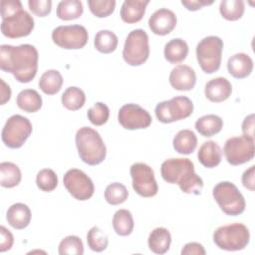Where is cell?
<instances>
[{
  "instance_id": "4",
  "label": "cell",
  "mask_w": 255,
  "mask_h": 255,
  "mask_svg": "<svg viewBox=\"0 0 255 255\" xmlns=\"http://www.w3.org/2000/svg\"><path fill=\"white\" fill-rule=\"evenodd\" d=\"M80 158L89 165L102 163L107 155V148L100 133L89 127L80 128L75 136Z\"/></svg>"
},
{
  "instance_id": "21",
  "label": "cell",
  "mask_w": 255,
  "mask_h": 255,
  "mask_svg": "<svg viewBox=\"0 0 255 255\" xmlns=\"http://www.w3.org/2000/svg\"><path fill=\"white\" fill-rule=\"evenodd\" d=\"M148 0H126L121 8V18L128 24L139 22L148 5Z\"/></svg>"
},
{
  "instance_id": "22",
  "label": "cell",
  "mask_w": 255,
  "mask_h": 255,
  "mask_svg": "<svg viewBox=\"0 0 255 255\" xmlns=\"http://www.w3.org/2000/svg\"><path fill=\"white\" fill-rule=\"evenodd\" d=\"M222 151L214 140L204 141L199 147L197 157L199 162L206 168H213L221 161Z\"/></svg>"
},
{
  "instance_id": "24",
  "label": "cell",
  "mask_w": 255,
  "mask_h": 255,
  "mask_svg": "<svg viewBox=\"0 0 255 255\" xmlns=\"http://www.w3.org/2000/svg\"><path fill=\"white\" fill-rule=\"evenodd\" d=\"M163 55L165 60L170 64H178L186 59L188 55V45L180 38L171 39L164 45Z\"/></svg>"
},
{
  "instance_id": "33",
  "label": "cell",
  "mask_w": 255,
  "mask_h": 255,
  "mask_svg": "<svg viewBox=\"0 0 255 255\" xmlns=\"http://www.w3.org/2000/svg\"><path fill=\"white\" fill-rule=\"evenodd\" d=\"M63 106L70 111H78L85 105L86 95L78 87H69L65 90L61 98Z\"/></svg>"
},
{
  "instance_id": "35",
  "label": "cell",
  "mask_w": 255,
  "mask_h": 255,
  "mask_svg": "<svg viewBox=\"0 0 255 255\" xmlns=\"http://www.w3.org/2000/svg\"><path fill=\"white\" fill-rule=\"evenodd\" d=\"M128 197L127 187L120 182H113L106 187L105 199L111 205H119L124 203Z\"/></svg>"
},
{
  "instance_id": "3",
  "label": "cell",
  "mask_w": 255,
  "mask_h": 255,
  "mask_svg": "<svg viewBox=\"0 0 255 255\" xmlns=\"http://www.w3.org/2000/svg\"><path fill=\"white\" fill-rule=\"evenodd\" d=\"M1 32L10 39L26 37L34 29L33 17L25 10L19 0H2Z\"/></svg>"
},
{
  "instance_id": "42",
  "label": "cell",
  "mask_w": 255,
  "mask_h": 255,
  "mask_svg": "<svg viewBox=\"0 0 255 255\" xmlns=\"http://www.w3.org/2000/svg\"><path fill=\"white\" fill-rule=\"evenodd\" d=\"M0 234H1V240H0V251L5 252L7 250H10L14 243V237L12 233L5 227H0Z\"/></svg>"
},
{
  "instance_id": "1",
  "label": "cell",
  "mask_w": 255,
  "mask_h": 255,
  "mask_svg": "<svg viewBox=\"0 0 255 255\" xmlns=\"http://www.w3.org/2000/svg\"><path fill=\"white\" fill-rule=\"evenodd\" d=\"M38 51L30 44L1 45L0 69L11 73L20 83L31 82L38 70Z\"/></svg>"
},
{
  "instance_id": "9",
  "label": "cell",
  "mask_w": 255,
  "mask_h": 255,
  "mask_svg": "<svg viewBox=\"0 0 255 255\" xmlns=\"http://www.w3.org/2000/svg\"><path fill=\"white\" fill-rule=\"evenodd\" d=\"M193 112L192 101L185 96H177L156 105L154 113L162 124H170L188 118Z\"/></svg>"
},
{
  "instance_id": "38",
  "label": "cell",
  "mask_w": 255,
  "mask_h": 255,
  "mask_svg": "<svg viewBox=\"0 0 255 255\" xmlns=\"http://www.w3.org/2000/svg\"><path fill=\"white\" fill-rule=\"evenodd\" d=\"M36 184L42 191L51 192L58 185V176L53 169L43 168L37 173Z\"/></svg>"
},
{
  "instance_id": "34",
  "label": "cell",
  "mask_w": 255,
  "mask_h": 255,
  "mask_svg": "<svg viewBox=\"0 0 255 255\" xmlns=\"http://www.w3.org/2000/svg\"><path fill=\"white\" fill-rule=\"evenodd\" d=\"M245 10V4L242 0H223L220 2L219 12L221 16L228 21L240 19Z\"/></svg>"
},
{
  "instance_id": "19",
  "label": "cell",
  "mask_w": 255,
  "mask_h": 255,
  "mask_svg": "<svg viewBox=\"0 0 255 255\" xmlns=\"http://www.w3.org/2000/svg\"><path fill=\"white\" fill-rule=\"evenodd\" d=\"M229 74L236 79H244L253 71V60L245 53H237L231 56L227 62Z\"/></svg>"
},
{
  "instance_id": "13",
  "label": "cell",
  "mask_w": 255,
  "mask_h": 255,
  "mask_svg": "<svg viewBox=\"0 0 255 255\" xmlns=\"http://www.w3.org/2000/svg\"><path fill=\"white\" fill-rule=\"evenodd\" d=\"M129 173L132 180V188L142 197H152L158 191L153 169L146 163L135 162L130 166Z\"/></svg>"
},
{
  "instance_id": "15",
  "label": "cell",
  "mask_w": 255,
  "mask_h": 255,
  "mask_svg": "<svg viewBox=\"0 0 255 255\" xmlns=\"http://www.w3.org/2000/svg\"><path fill=\"white\" fill-rule=\"evenodd\" d=\"M118 120L124 128L129 130L146 128L152 121L149 113L136 104L124 105L119 111Z\"/></svg>"
},
{
  "instance_id": "5",
  "label": "cell",
  "mask_w": 255,
  "mask_h": 255,
  "mask_svg": "<svg viewBox=\"0 0 255 255\" xmlns=\"http://www.w3.org/2000/svg\"><path fill=\"white\" fill-rule=\"evenodd\" d=\"M216 246L226 251L243 250L250 241V232L242 223H231L218 227L213 233Z\"/></svg>"
},
{
  "instance_id": "31",
  "label": "cell",
  "mask_w": 255,
  "mask_h": 255,
  "mask_svg": "<svg viewBox=\"0 0 255 255\" xmlns=\"http://www.w3.org/2000/svg\"><path fill=\"white\" fill-rule=\"evenodd\" d=\"M133 218L128 209H120L116 211L113 217V227L120 236H128L133 230Z\"/></svg>"
},
{
  "instance_id": "12",
  "label": "cell",
  "mask_w": 255,
  "mask_h": 255,
  "mask_svg": "<svg viewBox=\"0 0 255 255\" xmlns=\"http://www.w3.org/2000/svg\"><path fill=\"white\" fill-rule=\"evenodd\" d=\"M224 155L231 165H240L254 157V139L245 135L228 138L224 144Z\"/></svg>"
},
{
  "instance_id": "18",
  "label": "cell",
  "mask_w": 255,
  "mask_h": 255,
  "mask_svg": "<svg viewBox=\"0 0 255 255\" xmlns=\"http://www.w3.org/2000/svg\"><path fill=\"white\" fill-rule=\"evenodd\" d=\"M232 93L231 83L223 77H217L208 81L204 88L206 98L212 103H221L226 101Z\"/></svg>"
},
{
  "instance_id": "11",
  "label": "cell",
  "mask_w": 255,
  "mask_h": 255,
  "mask_svg": "<svg viewBox=\"0 0 255 255\" xmlns=\"http://www.w3.org/2000/svg\"><path fill=\"white\" fill-rule=\"evenodd\" d=\"M52 40L60 48L78 50L86 46L89 35L87 29L82 25H62L52 31Z\"/></svg>"
},
{
  "instance_id": "40",
  "label": "cell",
  "mask_w": 255,
  "mask_h": 255,
  "mask_svg": "<svg viewBox=\"0 0 255 255\" xmlns=\"http://www.w3.org/2000/svg\"><path fill=\"white\" fill-rule=\"evenodd\" d=\"M88 5L93 15L98 18L110 16L116 8L115 0H89Z\"/></svg>"
},
{
  "instance_id": "26",
  "label": "cell",
  "mask_w": 255,
  "mask_h": 255,
  "mask_svg": "<svg viewBox=\"0 0 255 255\" xmlns=\"http://www.w3.org/2000/svg\"><path fill=\"white\" fill-rule=\"evenodd\" d=\"M19 109L26 113H36L42 108V98L36 90L25 89L22 90L16 99Z\"/></svg>"
},
{
  "instance_id": "41",
  "label": "cell",
  "mask_w": 255,
  "mask_h": 255,
  "mask_svg": "<svg viewBox=\"0 0 255 255\" xmlns=\"http://www.w3.org/2000/svg\"><path fill=\"white\" fill-rule=\"evenodd\" d=\"M28 6L30 11L39 16L45 17L50 14L52 9V1L50 0H29Z\"/></svg>"
},
{
  "instance_id": "43",
  "label": "cell",
  "mask_w": 255,
  "mask_h": 255,
  "mask_svg": "<svg viewBox=\"0 0 255 255\" xmlns=\"http://www.w3.org/2000/svg\"><path fill=\"white\" fill-rule=\"evenodd\" d=\"M255 165H251L242 174V184L245 188L254 191L255 189Z\"/></svg>"
},
{
  "instance_id": "45",
  "label": "cell",
  "mask_w": 255,
  "mask_h": 255,
  "mask_svg": "<svg viewBox=\"0 0 255 255\" xmlns=\"http://www.w3.org/2000/svg\"><path fill=\"white\" fill-rule=\"evenodd\" d=\"M213 0H182L181 4L189 11H196L204 6L213 4Z\"/></svg>"
},
{
  "instance_id": "47",
  "label": "cell",
  "mask_w": 255,
  "mask_h": 255,
  "mask_svg": "<svg viewBox=\"0 0 255 255\" xmlns=\"http://www.w3.org/2000/svg\"><path fill=\"white\" fill-rule=\"evenodd\" d=\"M1 100H0V104L1 105H5L11 98V89L10 87L1 79Z\"/></svg>"
},
{
  "instance_id": "8",
  "label": "cell",
  "mask_w": 255,
  "mask_h": 255,
  "mask_svg": "<svg viewBox=\"0 0 255 255\" xmlns=\"http://www.w3.org/2000/svg\"><path fill=\"white\" fill-rule=\"evenodd\" d=\"M149 56V45L148 36L142 29H135L129 32L127 36L123 58L129 66H140L142 65Z\"/></svg>"
},
{
  "instance_id": "17",
  "label": "cell",
  "mask_w": 255,
  "mask_h": 255,
  "mask_svg": "<svg viewBox=\"0 0 255 255\" xmlns=\"http://www.w3.org/2000/svg\"><path fill=\"white\" fill-rule=\"evenodd\" d=\"M169 84L174 90L190 91L196 84L195 71L187 65H177L169 74Z\"/></svg>"
},
{
  "instance_id": "28",
  "label": "cell",
  "mask_w": 255,
  "mask_h": 255,
  "mask_svg": "<svg viewBox=\"0 0 255 255\" xmlns=\"http://www.w3.org/2000/svg\"><path fill=\"white\" fill-rule=\"evenodd\" d=\"M63 86V77L58 70L46 71L39 80V88L46 95H55Z\"/></svg>"
},
{
  "instance_id": "46",
  "label": "cell",
  "mask_w": 255,
  "mask_h": 255,
  "mask_svg": "<svg viewBox=\"0 0 255 255\" xmlns=\"http://www.w3.org/2000/svg\"><path fill=\"white\" fill-rule=\"evenodd\" d=\"M243 135L254 139V114L247 116L242 123Z\"/></svg>"
},
{
  "instance_id": "39",
  "label": "cell",
  "mask_w": 255,
  "mask_h": 255,
  "mask_svg": "<svg viewBox=\"0 0 255 255\" xmlns=\"http://www.w3.org/2000/svg\"><path fill=\"white\" fill-rule=\"evenodd\" d=\"M87 117L94 126H103L109 120L110 109L106 104L98 102L88 110Z\"/></svg>"
},
{
  "instance_id": "25",
  "label": "cell",
  "mask_w": 255,
  "mask_h": 255,
  "mask_svg": "<svg viewBox=\"0 0 255 255\" xmlns=\"http://www.w3.org/2000/svg\"><path fill=\"white\" fill-rule=\"evenodd\" d=\"M223 128V121L220 117L210 114L197 119L195 122V129L205 137H210L218 133Z\"/></svg>"
},
{
  "instance_id": "30",
  "label": "cell",
  "mask_w": 255,
  "mask_h": 255,
  "mask_svg": "<svg viewBox=\"0 0 255 255\" xmlns=\"http://www.w3.org/2000/svg\"><path fill=\"white\" fill-rule=\"evenodd\" d=\"M83 12V3L80 0H63L57 6V16L64 21L78 19Z\"/></svg>"
},
{
  "instance_id": "27",
  "label": "cell",
  "mask_w": 255,
  "mask_h": 255,
  "mask_svg": "<svg viewBox=\"0 0 255 255\" xmlns=\"http://www.w3.org/2000/svg\"><path fill=\"white\" fill-rule=\"evenodd\" d=\"M172 145L180 154H190L197 146V137L190 129H181L173 137Z\"/></svg>"
},
{
  "instance_id": "14",
  "label": "cell",
  "mask_w": 255,
  "mask_h": 255,
  "mask_svg": "<svg viewBox=\"0 0 255 255\" xmlns=\"http://www.w3.org/2000/svg\"><path fill=\"white\" fill-rule=\"evenodd\" d=\"M63 183L67 191L77 200L90 199L95 191L93 180L81 169L71 168L63 177Z\"/></svg>"
},
{
  "instance_id": "20",
  "label": "cell",
  "mask_w": 255,
  "mask_h": 255,
  "mask_svg": "<svg viewBox=\"0 0 255 255\" xmlns=\"http://www.w3.org/2000/svg\"><path fill=\"white\" fill-rule=\"evenodd\" d=\"M6 219L10 226L17 230L26 228L31 221L30 208L21 202L12 204L6 213Z\"/></svg>"
},
{
  "instance_id": "16",
  "label": "cell",
  "mask_w": 255,
  "mask_h": 255,
  "mask_svg": "<svg viewBox=\"0 0 255 255\" xmlns=\"http://www.w3.org/2000/svg\"><path fill=\"white\" fill-rule=\"evenodd\" d=\"M176 15L167 8L154 11L148 19V27L155 35L164 36L169 34L176 26Z\"/></svg>"
},
{
  "instance_id": "2",
  "label": "cell",
  "mask_w": 255,
  "mask_h": 255,
  "mask_svg": "<svg viewBox=\"0 0 255 255\" xmlns=\"http://www.w3.org/2000/svg\"><path fill=\"white\" fill-rule=\"evenodd\" d=\"M162 178L171 184H178L182 192L199 195L203 188L202 178L195 173L194 164L189 158H168L161 163Z\"/></svg>"
},
{
  "instance_id": "10",
  "label": "cell",
  "mask_w": 255,
  "mask_h": 255,
  "mask_svg": "<svg viewBox=\"0 0 255 255\" xmlns=\"http://www.w3.org/2000/svg\"><path fill=\"white\" fill-rule=\"evenodd\" d=\"M32 129V124L27 118L13 115L6 121L2 128V141L9 148H19L31 135Z\"/></svg>"
},
{
  "instance_id": "36",
  "label": "cell",
  "mask_w": 255,
  "mask_h": 255,
  "mask_svg": "<svg viewBox=\"0 0 255 255\" xmlns=\"http://www.w3.org/2000/svg\"><path fill=\"white\" fill-rule=\"evenodd\" d=\"M87 242L91 250L95 252H102L107 249L109 238L100 227L94 226L88 231Z\"/></svg>"
},
{
  "instance_id": "6",
  "label": "cell",
  "mask_w": 255,
  "mask_h": 255,
  "mask_svg": "<svg viewBox=\"0 0 255 255\" xmlns=\"http://www.w3.org/2000/svg\"><path fill=\"white\" fill-rule=\"evenodd\" d=\"M212 195L220 209L229 216H237L244 212L246 202L237 186L230 181L218 182L212 190Z\"/></svg>"
},
{
  "instance_id": "37",
  "label": "cell",
  "mask_w": 255,
  "mask_h": 255,
  "mask_svg": "<svg viewBox=\"0 0 255 255\" xmlns=\"http://www.w3.org/2000/svg\"><path fill=\"white\" fill-rule=\"evenodd\" d=\"M60 255H82L84 254V245L79 236L69 235L61 240L59 244Z\"/></svg>"
},
{
  "instance_id": "23",
  "label": "cell",
  "mask_w": 255,
  "mask_h": 255,
  "mask_svg": "<svg viewBox=\"0 0 255 255\" xmlns=\"http://www.w3.org/2000/svg\"><path fill=\"white\" fill-rule=\"evenodd\" d=\"M148 248L155 254H164L169 250L171 244L170 232L164 227L154 228L148 235Z\"/></svg>"
},
{
  "instance_id": "7",
  "label": "cell",
  "mask_w": 255,
  "mask_h": 255,
  "mask_svg": "<svg viewBox=\"0 0 255 255\" xmlns=\"http://www.w3.org/2000/svg\"><path fill=\"white\" fill-rule=\"evenodd\" d=\"M223 41L217 36H207L199 41L196 46V59L206 74L217 72L220 68Z\"/></svg>"
},
{
  "instance_id": "44",
  "label": "cell",
  "mask_w": 255,
  "mask_h": 255,
  "mask_svg": "<svg viewBox=\"0 0 255 255\" xmlns=\"http://www.w3.org/2000/svg\"><path fill=\"white\" fill-rule=\"evenodd\" d=\"M205 249L204 247L197 242H189L186 243L182 250H181V254L182 255H190V254H195V255H204Z\"/></svg>"
},
{
  "instance_id": "32",
  "label": "cell",
  "mask_w": 255,
  "mask_h": 255,
  "mask_svg": "<svg viewBox=\"0 0 255 255\" xmlns=\"http://www.w3.org/2000/svg\"><path fill=\"white\" fill-rule=\"evenodd\" d=\"M118 36L111 30H100L94 40L95 48L103 54H110L118 47Z\"/></svg>"
},
{
  "instance_id": "29",
  "label": "cell",
  "mask_w": 255,
  "mask_h": 255,
  "mask_svg": "<svg viewBox=\"0 0 255 255\" xmlns=\"http://www.w3.org/2000/svg\"><path fill=\"white\" fill-rule=\"evenodd\" d=\"M21 178V170L18 165L10 161L0 163V184L2 187H15L20 183Z\"/></svg>"
}]
</instances>
